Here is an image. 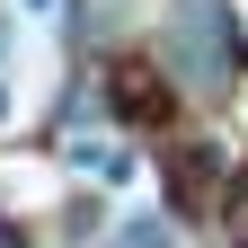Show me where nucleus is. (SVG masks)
I'll return each mask as SVG.
<instances>
[{
	"label": "nucleus",
	"instance_id": "nucleus-1",
	"mask_svg": "<svg viewBox=\"0 0 248 248\" xmlns=\"http://www.w3.org/2000/svg\"><path fill=\"white\" fill-rule=\"evenodd\" d=\"M107 248H169V222H160V213H133V222H124Z\"/></svg>",
	"mask_w": 248,
	"mask_h": 248
}]
</instances>
